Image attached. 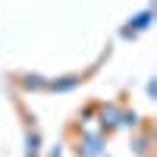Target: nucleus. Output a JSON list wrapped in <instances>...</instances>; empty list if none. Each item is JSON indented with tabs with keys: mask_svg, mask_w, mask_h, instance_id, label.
Here are the masks:
<instances>
[{
	"mask_svg": "<svg viewBox=\"0 0 157 157\" xmlns=\"http://www.w3.org/2000/svg\"><path fill=\"white\" fill-rule=\"evenodd\" d=\"M22 82H25V85H29V88H38V85H44V82H41V78H32V75H29V78H22Z\"/></svg>",
	"mask_w": 157,
	"mask_h": 157,
	"instance_id": "nucleus-2",
	"label": "nucleus"
},
{
	"mask_svg": "<svg viewBox=\"0 0 157 157\" xmlns=\"http://www.w3.org/2000/svg\"><path fill=\"white\" fill-rule=\"evenodd\" d=\"M78 82V78H60V82H54V91H66V88H72Z\"/></svg>",
	"mask_w": 157,
	"mask_h": 157,
	"instance_id": "nucleus-1",
	"label": "nucleus"
}]
</instances>
